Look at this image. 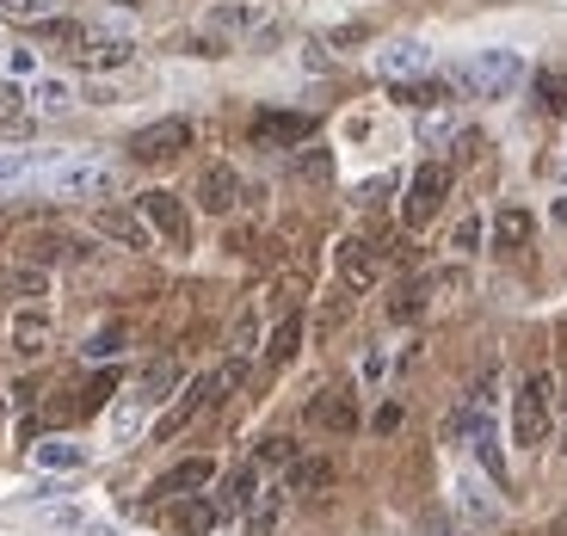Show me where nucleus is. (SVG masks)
Wrapping results in <instances>:
<instances>
[{"label":"nucleus","mask_w":567,"mask_h":536,"mask_svg":"<svg viewBox=\"0 0 567 536\" xmlns=\"http://www.w3.org/2000/svg\"><path fill=\"white\" fill-rule=\"evenodd\" d=\"M383 192H395V179H370V185H358V204H377Z\"/></svg>","instance_id":"49530a36"},{"label":"nucleus","mask_w":567,"mask_h":536,"mask_svg":"<svg viewBox=\"0 0 567 536\" xmlns=\"http://www.w3.org/2000/svg\"><path fill=\"white\" fill-rule=\"evenodd\" d=\"M216 401H223V389H216V370H204L198 382H185V389H179V401H173V408L155 420V437H179L185 425L198 420L204 408H216Z\"/></svg>","instance_id":"423d86ee"},{"label":"nucleus","mask_w":567,"mask_h":536,"mask_svg":"<svg viewBox=\"0 0 567 536\" xmlns=\"http://www.w3.org/2000/svg\"><path fill=\"white\" fill-rule=\"evenodd\" d=\"M254 142L259 148H302V142H315V117L309 112H259Z\"/></svg>","instance_id":"6e6552de"},{"label":"nucleus","mask_w":567,"mask_h":536,"mask_svg":"<svg viewBox=\"0 0 567 536\" xmlns=\"http://www.w3.org/2000/svg\"><path fill=\"white\" fill-rule=\"evenodd\" d=\"M86 536H117V530H105V524H93V530H86Z\"/></svg>","instance_id":"8fccbe9b"},{"label":"nucleus","mask_w":567,"mask_h":536,"mask_svg":"<svg viewBox=\"0 0 567 536\" xmlns=\"http://www.w3.org/2000/svg\"><path fill=\"white\" fill-rule=\"evenodd\" d=\"M290 456H297L290 437H266V444H259V463H290Z\"/></svg>","instance_id":"c03bdc74"},{"label":"nucleus","mask_w":567,"mask_h":536,"mask_svg":"<svg viewBox=\"0 0 567 536\" xmlns=\"http://www.w3.org/2000/svg\"><path fill=\"white\" fill-rule=\"evenodd\" d=\"M482 235H487L482 216H463V223L451 228V247H456V254H482Z\"/></svg>","instance_id":"58836bf2"},{"label":"nucleus","mask_w":567,"mask_h":536,"mask_svg":"<svg viewBox=\"0 0 567 536\" xmlns=\"http://www.w3.org/2000/svg\"><path fill=\"white\" fill-rule=\"evenodd\" d=\"M425 69H432V50L420 38H395L389 50H377V74L383 81H420Z\"/></svg>","instance_id":"9b49d317"},{"label":"nucleus","mask_w":567,"mask_h":536,"mask_svg":"<svg viewBox=\"0 0 567 536\" xmlns=\"http://www.w3.org/2000/svg\"><path fill=\"white\" fill-rule=\"evenodd\" d=\"M7 290H19V297H43L50 278H43V266H19V271H7Z\"/></svg>","instance_id":"4c0bfd02"},{"label":"nucleus","mask_w":567,"mask_h":536,"mask_svg":"<svg viewBox=\"0 0 567 536\" xmlns=\"http://www.w3.org/2000/svg\"><path fill=\"white\" fill-rule=\"evenodd\" d=\"M425 302H432V284H401L395 297H389V321H420L425 315Z\"/></svg>","instance_id":"bb28decb"},{"label":"nucleus","mask_w":567,"mask_h":536,"mask_svg":"<svg viewBox=\"0 0 567 536\" xmlns=\"http://www.w3.org/2000/svg\"><path fill=\"white\" fill-rule=\"evenodd\" d=\"M518 81H525V56L518 50H475L468 62L451 69V86L468 93V100H506Z\"/></svg>","instance_id":"f257e3e1"},{"label":"nucleus","mask_w":567,"mask_h":536,"mask_svg":"<svg viewBox=\"0 0 567 536\" xmlns=\"http://www.w3.org/2000/svg\"><path fill=\"white\" fill-rule=\"evenodd\" d=\"M309 420L321 425V432H358V395L352 382H333V389H321V395L309 401Z\"/></svg>","instance_id":"9d476101"},{"label":"nucleus","mask_w":567,"mask_h":536,"mask_svg":"<svg viewBox=\"0 0 567 536\" xmlns=\"http://www.w3.org/2000/svg\"><path fill=\"white\" fill-rule=\"evenodd\" d=\"M254 494H259V468H235V475L223 481V499H216V506H223V518H228V512L254 506Z\"/></svg>","instance_id":"393cba45"},{"label":"nucleus","mask_w":567,"mask_h":536,"mask_svg":"<svg viewBox=\"0 0 567 536\" xmlns=\"http://www.w3.org/2000/svg\"><path fill=\"white\" fill-rule=\"evenodd\" d=\"M333 266H340V284H346V290H370V284H377V271H383V254H377L370 240H340Z\"/></svg>","instance_id":"dca6fc26"},{"label":"nucleus","mask_w":567,"mask_h":536,"mask_svg":"<svg viewBox=\"0 0 567 536\" xmlns=\"http://www.w3.org/2000/svg\"><path fill=\"white\" fill-rule=\"evenodd\" d=\"M124 346H130V333H124V327H100V333H86V346H81V352L93 358V364H100V358H117Z\"/></svg>","instance_id":"473e14b6"},{"label":"nucleus","mask_w":567,"mask_h":536,"mask_svg":"<svg viewBox=\"0 0 567 536\" xmlns=\"http://www.w3.org/2000/svg\"><path fill=\"white\" fill-rule=\"evenodd\" d=\"M185 148H192V124H185V117H155V124H142L136 136H130V155H136L142 167L179 161Z\"/></svg>","instance_id":"7ed1b4c3"},{"label":"nucleus","mask_w":567,"mask_h":536,"mask_svg":"<svg viewBox=\"0 0 567 536\" xmlns=\"http://www.w3.org/2000/svg\"><path fill=\"white\" fill-rule=\"evenodd\" d=\"M136 216L155 228V235H167V247H185V240H192V216H185V204L173 198V192H142Z\"/></svg>","instance_id":"0eeeda50"},{"label":"nucleus","mask_w":567,"mask_h":536,"mask_svg":"<svg viewBox=\"0 0 567 536\" xmlns=\"http://www.w3.org/2000/svg\"><path fill=\"white\" fill-rule=\"evenodd\" d=\"M56 7L62 0H0V19H31V25H38V19H50Z\"/></svg>","instance_id":"e433bc0d"},{"label":"nucleus","mask_w":567,"mask_h":536,"mask_svg":"<svg viewBox=\"0 0 567 536\" xmlns=\"http://www.w3.org/2000/svg\"><path fill=\"white\" fill-rule=\"evenodd\" d=\"M50 333H56L50 309H19L13 321H7V346H13L19 358H43L50 352Z\"/></svg>","instance_id":"f8f14e48"},{"label":"nucleus","mask_w":567,"mask_h":536,"mask_svg":"<svg viewBox=\"0 0 567 536\" xmlns=\"http://www.w3.org/2000/svg\"><path fill=\"white\" fill-rule=\"evenodd\" d=\"M468 444H475V456H482V468H487V481H506V456H499V432H494V420H482L475 425V437H468Z\"/></svg>","instance_id":"a878e982"},{"label":"nucleus","mask_w":567,"mask_h":536,"mask_svg":"<svg viewBox=\"0 0 567 536\" xmlns=\"http://www.w3.org/2000/svg\"><path fill=\"white\" fill-rule=\"evenodd\" d=\"M537 100H543V112H555V117H561V112H567V74L543 69V74H537Z\"/></svg>","instance_id":"72a5a7b5"},{"label":"nucleus","mask_w":567,"mask_h":536,"mask_svg":"<svg viewBox=\"0 0 567 536\" xmlns=\"http://www.w3.org/2000/svg\"><path fill=\"white\" fill-rule=\"evenodd\" d=\"M561 451H567V401H561Z\"/></svg>","instance_id":"09e8293b"},{"label":"nucleus","mask_w":567,"mask_h":536,"mask_svg":"<svg viewBox=\"0 0 567 536\" xmlns=\"http://www.w3.org/2000/svg\"><path fill=\"white\" fill-rule=\"evenodd\" d=\"M86 451L81 444H69V437H50V444H38V468H81Z\"/></svg>","instance_id":"7c9ffc66"},{"label":"nucleus","mask_w":567,"mask_h":536,"mask_svg":"<svg viewBox=\"0 0 567 536\" xmlns=\"http://www.w3.org/2000/svg\"><path fill=\"white\" fill-rule=\"evenodd\" d=\"M561 179H567V161H561Z\"/></svg>","instance_id":"603ef678"},{"label":"nucleus","mask_w":567,"mask_h":536,"mask_svg":"<svg viewBox=\"0 0 567 536\" xmlns=\"http://www.w3.org/2000/svg\"><path fill=\"white\" fill-rule=\"evenodd\" d=\"M74 56H81L86 69H124V62L136 56V43L117 38V31H86V43L74 50Z\"/></svg>","instance_id":"f3484780"},{"label":"nucleus","mask_w":567,"mask_h":536,"mask_svg":"<svg viewBox=\"0 0 567 536\" xmlns=\"http://www.w3.org/2000/svg\"><path fill=\"white\" fill-rule=\"evenodd\" d=\"M456 518H463V536L468 530H494V524H499V499L487 494L475 475H463V481H456Z\"/></svg>","instance_id":"4468645a"},{"label":"nucleus","mask_w":567,"mask_h":536,"mask_svg":"<svg viewBox=\"0 0 567 536\" xmlns=\"http://www.w3.org/2000/svg\"><path fill=\"white\" fill-rule=\"evenodd\" d=\"M525 240H530V210H499L494 216V247H499V254L525 247Z\"/></svg>","instance_id":"c85d7f7f"},{"label":"nucleus","mask_w":567,"mask_h":536,"mask_svg":"<svg viewBox=\"0 0 567 536\" xmlns=\"http://www.w3.org/2000/svg\"><path fill=\"white\" fill-rule=\"evenodd\" d=\"M451 93H456V86H451V74H444V81H439V74H432V81H395V100H401V105H420V112L444 105Z\"/></svg>","instance_id":"5701e85b"},{"label":"nucleus","mask_w":567,"mask_h":536,"mask_svg":"<svg viewBox=\"0 0 567 536\" xmlns=\"http://www.w3.org/2000/svg\"><path fill=\"white\" fill-rule=\"evenodd\" d=\"M43 192L50 198H100V192H112V167L105 161H56L43 173Z\"/></svg>","instance_id":"39448f33"},{"label":"nucleus","mask_w":567,"mask_h":536,"mask_svg":"<svg viewBox=\"0 0 567 536\" xmlns=\"http://www.w3.org/2000/svg\"><path fill=\"white\" fill-rule=\"evenodd\" d=\"M216 524H223V506H216V499H204V494L173 499V530L179 536H210Z\"/></svg>","instance_id":"a211bd4d"},{"label":"nucleus","mask_w":567,"mask_h":536,"mask_svg":"<svg viewBox=\"0 0 567 536\" xmlns=\"http://www.w3.org/2000/svg\"><path fill=\"white\" fill-rule=\"evenodd\" d=\"M25 100L38 105V112H50V117H56V112H69V105H74V86H69V81H56V74H43V81L31 86Z\"/></svg>","instance_id":"cd10ccee"},{"label":"nucleus","mask_w":567,"mask_h":536,"mask_svg":"<svg viewBox=\"0 0 567 536\" xmlns=\"http://www.w3.org/2000/svg\"><path fill=\"white\" fill-rule=\"evenodd\" d=\"M444 192H451V167H444V161H425V167L408 179V198H401L408 228H425V223H432V216L444 210Z\"/></svg>","instance_id":"20e7f679"},{"label":"nucleus","mask_w":567,"mask_h":536,"mask_svg":"<svg viewBox=\"0 0 567 536\" xmlns=\"http://www.w3.org/2000/svg\"><path fill=\"white\" fill-rule=\"evenodd\" d=\"M401 420H408V408H401V401H383V408H377V420H370V432H377V437H395Z\"/></svg>","instance_id":"a19ab883"},{"label":"nucleus","mask_w":567,"mask_h":536,"mask_svg":"<svg viewBox=\"0 0 567 536\" xmlns=\"http://www.w3.org/2000/svg\"><path fill=\"white\" fill-rule=\"evenodd\" d=\"M549 216H555V228H567V192H561V198L549 204Z\"/></svg>","instance_id":"de8ad7c7"},{"label":"nucleus","mask_w":567,"mask_h":536,"mask_svg":"<svg viewBox=\"0 0 567 536\" xmlns=\"http://www.w3.org/2000/svg\"><path fill=\"white\" fill-rule=\"evenodd\" d=\"M297 346H302V321L290 315V321H278V333H271L266 364H290V358H297Z\"/></svg>","instance_id":"c756f323"},{"label":"nucleus","mask_w":567,"mask_h":536,"mask_svg":"<svg viewBox=\"0 0 567 536\" xmlns=\"http://www.w3.org/2000/svg\"><path fill=\"white\" fill-rule=\"evenodd\" d=\"M25 266H62V259H86V247L74 235H25Z\"/></svg>","instance_id":"6ab92c4d"},{"label":"nucleus","mask_w":567,"mask_h":536,"mask_svg":"<svg viewBox=\"0 0 567 536\" xmlns=\"http://www.w3.org/2000/svg\"><path fill=\"white\" fill-rule=\"evenodd\" d=\"M93 228H100L105 240H117V247H130V254H148V247H155V228L142 223L136 210H117V204H100V210H93Z\"/></svg>","instance_id":"1a4fd4ad"},{"label":"nucleus","mask_w":567,"mask_h":536,"mask_svg":"<svg viewBox=\"0 0 567 536\" xmlns=\"http://www.w3.org/2000/svg\"><path fill=\"white\" fill-rule=\"evenodd\" d=\"M549 536H567V524H555V530H549Z\"/></svg>","instance_id":"3c124183"},{"label":"nucleus","mask_w":567,"mask_h":536,"mask_svg":"<svg viewBox=\"0 0 567 536\" xmlns=\"http://www.w3.org/2000/svg\"><path fill=\"white\" fill-rule=\"evenodd\" d=\"M555 425V377L537 370V377L518 382V395H512V444L518 451H537L543 437Z\"/></svg>","instance_id":"f03ea898"},{"label":"nucleus","mask_w":567,"mask_h":536,"mask_svg":"<svg viewBox=\"0 0 567 536\" xmlns=\"http://www.w3.org/2000/svg\"><path fill=\"white\" fill-rule=\"evenodd\" d=\"M136 432H142V401H130V408L112 413V444H130Z\"/></svg>","instance_id":"ea45409f"},{"label":"nucleus","mask_w":567,"mask_h":536,"mask_svg":"<svg viewBox=\"0 0 567 536\" xmlns=\"http://www.w3.org/2000/svg\"><path fill=\"white\" fill-rule=\"evenodd\" d=\"M31 167H38V155H25V148H0V192H13Z\"/></svg>","instance_id":"f704fd0d"},{"label":"nucleus","mask_w":567,"mask_h":536,"mask_svg":"<svg viewBox=\"0 0 567 536\" xmlns=\"http://www.w3.org/2000/svg\"><path fill=\"white\" fill-rule=\"evenodd\" d=\"M254 346H259V315H241L228 327V358H254Z\"/></svg>","instance_id":"c9c22d12"},{"label":"nucleus","mask_w":567,"mask_h":536,"mask_svg":"<svg viewBox=\"0 0 567 536\" xmlns=\"http://www.w3.org/2000/svg\"><path fill=\"white\" fill-rule=\"evenodd\" d=\"M451 136H456V117H425V124H420V142H432V148L451 142Z\"/></svg>","instance_id":"37998d69"},{"label":"nucleus","mask_w":567,"mask_h":536,"mask_svg":"<svg viewBox=\"0 0 567 536\" xmlns=\"http://www.w3.org/2000/svg\"><path fill=\"white\" fill-rule=\"evenodd\" d=\"M210 481H216L210 456H185V463H173L148 494H155V499H185V494H198V487H210Z\"/></svg>","instance_id":"ddd939ff"},{"label":"nucleus","mask_w":567,"mask_h":536,"mask_svg":"<svg viewBox=\"0 0 567 536\" xmlns=\"http://www.w3.org/2000/svg\"><path fill=\"white\" fill-rule=\"evenodd\" d=\"M173 389H179V364L173 358H155V364L142 370V382H136V401L142 408H155V401H167Z\"/></svg>","instance_id":"4be33fe9"},{"label":"nucleus","mask_w":567,"mask_h":536,"mask_svg":"<svg viewBox=\"0 0 567 536\" xmlns=\"http://www.w3.org/2000/svg\"><path fill=\"white\" fill-rule=\"evenodd\" d=\"M210 31L216 38H247V31H266V13H259V7H241V0H228V7H210Z\"/></svg>","instance_id":"aec40b11"},{"label":"nucleus","mask_w":567,"mask_h":536,"mask_svg":"<svg viewBox=\"0 0 567 536\" xmlns=\"http://www.w3.org/2000/svg\"><path fill=\"white\" fill-rule=\"evenodd\" d=\"M112 389H117V377H100V382H86V395H81V408H86V413H100L105 401H112Z\"/></svg>","instance_id":"79ce46f5"},{"label":"nucleus","mask_w":567,"mask_h":536,"mask_svg":"<svg viewBox=\"0 0 567 536\" xmlns=\"http://www.w3.org/2000/svg\"><path fill=\"white\" fill-rule=\"evenodd\" d=\"M19 105H25V93H19V86H13V81H0V117H13V112H19Z\"/></svg>","instance_id":"a18cd8bd"},{"label":"nucleus","mask_w":567,"mask_h":536,"mask_svg":"<svg viewBox=\"0 0 567 536\" xmlns=\"http://www.w3.org/2000/svg\"><path fill=\"white\" fill-rule=\"evenodd\" d=\"M327 487H333V463L327 456H302L284 475V494H327Z\"/></svg>","instance_id":"412c9836"},{"label":"nucleus","mask_w":567,"mask_h":536,"mask_svg":"<svg viewBox=\"0 0 567 536\" xmlns=\"http://www.w3.org/2000/svg\"><path fill=\"white\" fill-rule=\"evenodd\" d=\"M297 179L327 185V179H333V155H327V148H309V142H302V148H297Z\"/></svg>","instance_id":"2f4dec72"},{"label":"nucleus","mask_w":567,"mask_h":536,"mask_svg":"<svg viewBox=\"0 0 567 536\" xmlns=\"http://www.w3.org/2000/svg\"><path fill=\"white\" fill-rule=\"evenodd\" d=\"M284 518V487H266V494H254V506H247V536H271Z\"/></svg>","instance_id":"b1692460"},{"label":"nucleus","mask_w":567,"mask_h":536,"mask_svg":"<svg viewBox=\"0 0 567 536\" xmlns=\"http://www.w3.org/2000/svg\"><path fill=\"white\" fill-rule=\"evenodd\" d=\"M235 204H241V173L223 167V161H216V167H204V173H198V210L228 216Z\"/></svg>","instance_id":"2eb2a0df"}]
</instances>
